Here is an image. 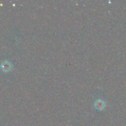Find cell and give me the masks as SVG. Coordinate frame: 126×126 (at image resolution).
Returning <instances> with one entry per match:
<instances>
[{"label":"cell","mask_w":126,"mask_h":126,"mask_svg":"<svg viewBox=\"0 0 126 126\" xmlns=\"http://www.w3.org/2000/svg\"><path fill=\"white\" fill-rule=\"evenodd\" d=\"M106 105V103L104 102L103 100L101 99H98L94 103V107L96 109L99 110H102L104 109V108L105 107Z\"/></svg>","instance_id":"1"},{"label":"cell","mask_w":126,"mask_h":126,"mask_svg":"<svg viewBox=\"0 0 126 126\" xmlns=\"http://www.w3.org/2000/svg\"><path fill=\"white\" fill-rule=\"evenodd\" d=\"M1 68L4 71H9L12 68V64L8 61H4L2 64H1Z\"/></svg>","instance_id":"2"}]
</instances>
